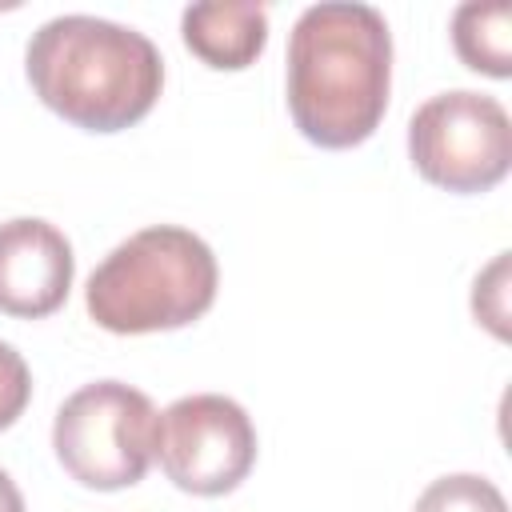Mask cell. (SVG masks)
I'll return each mask as SVG.
<instances>
[{"label": "cell", "mask_w": 512, "mask_h": 512, "mask_svg": "<svg viewBox=\"0 0 512 512\" xmlns=\"http://www.w3.org/2000/svg\"><path fill=\"white\" fill-rule=\"evenodd\" d=\"M392 88V32L384 12L356 0H324L296 16L288 32L284 96L292 124L316 148L364 144Z\"/></svg>", "instance_id": "cell-1"}, {"label": "cell", "mask_w": 512, "mask_h": 512, "mask_svg": "<svg viewBox=\"0 0 512 512\" xmlns=\"http://www.w3.org/2000/svg\"><path fill=\"white\" fill-rule=\"evenodd\" d=\"M24 72L44 108L84 132H124L140 124L164 88L160 48L104 16H52L28 48Z\"/></svg>", "instance_id": "cell-2"}, {"label": "cell", "mask_w": 512, "mask_h": 512, "mask_svg": "<svg viewBox=\"0 0 512 512\" xmlns=\"http://www.w3.org/2000/svg\"><path fill=\"white\" fill-rule=\"evenodd\" d=\"M220 264L212 248L180 228L152 224L120 240L88 276L84 308L116 336L188 328L216 304Z\"/></svg>", "instance_id": "cell-3"}, {"label": "cell", "mask_w": 512, "mask_h": 512, "mask_svg": "<svg viewBox=\"0 0 512 512\" xmlns=\"http://www.w3.org/2000/svg\"><path fill=\"white\" fill-rule=\"evenodd\" d=\"M160 412L124 380H92L76 388L52 420L60 468L96 492H120L144 480L156 460Z\"/></svg>", "instance_id": "cell-4"}, {"label": "cell", "mask_w": 512, "mask_h": 512, "mask_svg": "<svg viewBox=\"0 0 512 512\" xmlns=\"http://www.w3.org/2000/svg\"><path fill=\"white\" fill-rule=\"evenodd\" d=\"M412 168L456 196L496 188L512 168V120L496 96L452 88L428 96L408 120Z\"/></svg>", "instance_id": "cell-5"}, {"label": "cell", "mask_w": 512, "mask_h": 512, "mask_svg": "<svg viewBox=\"0 0 512 512\" xmlns=\"http://www.w3.org/2000/svg\"><path fill=\"white\" fill-rule=\"evenodd\" d=\"M156 460L180 492L224 496L240 488L256 464V424L232 396H180L160 412Z\"/></svg>", "instance_id": "cell-6"}, {"label": "cell", "mask_w": 512, "mask_h": 512, "mask_svg": "<svg viewBox=\"0 0 512 512\" xmlns=\"http://www.w3.org/2000/svg\"><path fill=\"white\" fill-rule=\"evenodd\" d=\"M76 276V256L68 236L40 220L16 216L0 224V312L16 320L52 316Z\"/></svg>", "instance_id": "cell-7"}, {"label": "cell", "mask_w": 512, "mask_h": 512, "mask_svg": "<svg viewBox=\"0 0 512 512\" xmlns=\"http://www.w3.org/2000/svg\"><path fill=\"white\" fill-rule=\"evenodd\" d=\"M180 36L192 56L208 68L240 72L256 64L268 44V8L252 0H208L188 4L180 16Z\"/></svg>", "instance_id": "cell-8"}, {"label": "cell", "mask_w": 512, "mask_h": 512, "mask_svg": "<svg viewBox=\"0 0 512 512\" xmlns=\"http://www.w3.org/2000/svg\"><path fill=\"white\" fill-rule=\"evenodd\" d=\"M456 56L492 80L512 76V8L508 4H460L452 12Z\"/></svg>", "instance_id": "cell-9"}, {"label": "cell", "mask_w": 512, "mask_h": 512, "mask_svg": "<svg viewBox=\"0 0 512 512\" xmlns=\"http://www.w3.org/2000/svg\"><path fill=\"white\" fill-rule=\"evenodd\" d=\"M412 512H508L504 492L476 472H452L432 480L420 496Z\"/></svg>", "instance_id": "cell-10"}, {"label": "cell", "mask_w": 512, "mask_h": 512, "mask_svg": "<svg viewBox=\"0 0 512 512\" xmlns=\"http://www.w3.org/2000/svg\"><path fill=\"white\" fill-rule=\"evenodd\" d=\"M508 252H500L472 284V312L484 328H492V336L508 340Z\"/></svg>", "instance_id": "cell-11"}, {"label": "cell", "mask_w": 512, "mask_h": 512, "mask_svg": "<svg viewBox=\"0 0 512 512\" xmlns=\"http://www.w3.org/2000/svg\"><path fill=\"white\" fill-rule=\"evenodd\" d=\"M32 400V372L24 356L0 340V432L12 428Z\"/></svg>", "instance_id": "cell-12"}, {"label": "cell", "mask_w": 512, "mask_h": 512, "mask_svg": "<svg viewBox=\"0 0 512 512\" xmlns=\"http://www.w3.org/2000/svg\"><path fill=\"white\" fill-rule=\"evenodd\" d=\"M0 512H28L24 508V492L16 488V480L0 468Z\"/></svg>", "instance_id": "cell-13"}]
</instances>
